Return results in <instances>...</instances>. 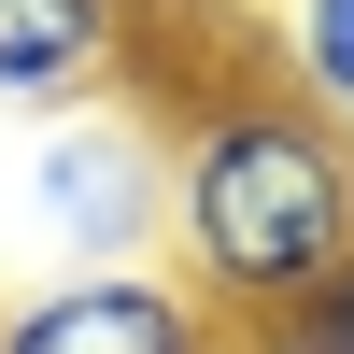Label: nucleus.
<instances>
[{
    "instance_id": "f257e3e1",
    "label": "nucleus",
    "mask_w": 354,
    "mask_h": 354,
    "mask_svg": "<svg viewBox=\"0 0 354 354\" xmlns=\"http://www.w3.org/2000/svg\"><path fill=\"white\" fill-rule=\"evenodd\" d=\"M170 270L270 326L354 270V128L298 85H198L170 113Z\"/></svg>"
},
{
    "instance_id": "f03ea898",
    "label": "nucleus",
    "mask_w": 354,
    "mask_h": 354,
    "mask_svg": "<svg viewBox=\"0 0 354 354\" xmlns=\"http://www.w3.org/2000/svg\"><path fill=\"white\" fill-rule=\"evenodd\" d=\"M28 198H43L71 270H142V255H170V128H142L113 100L57 113L43 156H28Z\"/></svg>"
},
{
    "instance_id": "39448f33",
    "label": "nucleus",
    "mask_w": 354,
    "mask_h": 354,
    "mask_svg": "<svg viewBox=\"0 0 354 354\" xmlns=\"http://www.w3.org/2000/svg\"><path fill=\"white\" fill-rule=\"evenodd\" d=\"M283 57H298V100L354 128V0H283Z\"/></svg>"
},
{
    "instance_id": "20e7f679",
    "label": "nucleus",
    "mask_w": 354,
    "mask_h": 354,
    "mask_svg": "<svg viewBox=\"0 0 354 354\" xmlns=\"http://www.w3.org/2000/svg\"><path fill=\"white\" fill-rule=\"evenodd\" d=\"M142 71V0H0V113H100Z\"/></svg>"
},
{
    "instance_id": "7ed1b4c3",
    "label": "nucleus",
    "mask_w": 354,
    "mask_h": 354,
    "mask_svg": "<svg viewBox=\"0 0 354 354\" xmlns=\"http://www.w3.org/2000/svg\"><path fill=\"white\" fill-rule=\"evenodd\" d=\"M0 354H241V326L170 255H142V270H71L43 298H15L0 312Z\"/></svg>"
},
{
    "instance_id": "423d86ee",
    "label": "nucleus",
    "mask_w": 354,
    "mask_h": 354,
    "mask_svg": "<svg viewBox=\"0 0 354 354\" xmlns=\"http://www.w3.org/2000/svg\"><path fill=\"white\" fill-rule=\"evenodd\" d=\"M241 354H354V270L312 283L298 312H270V326H241Z\"/></svg>"
}]
</instances>
